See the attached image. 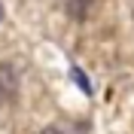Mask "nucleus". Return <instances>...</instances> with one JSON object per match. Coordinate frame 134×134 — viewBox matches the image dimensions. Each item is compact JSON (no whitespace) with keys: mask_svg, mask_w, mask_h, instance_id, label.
Segmentation results:
<instances>
[{"mask_svg":"<svg viewBox=\"0 0 134 134\" xmlns=\"http://www.w3.org/2000/svg\"><path fill=\"white\" fill-rule=\"evenodd\" d=\"M40 134H61V128H55V125H49V128H43Z\"/></svg>","mask_w":134,"mask_h":134,"instance_id":"obj_3","label":"nucleus"},{"mask_svg":"<svg viewBox=\"0 0 134 134\" xmlns=\"http://www.w3.org/2000/svg\"><path fill=\"white\" fill-rule=\"evenodd\" d=\"M73 79H76V82H79V85L85 88V94H92V85H88V79H85V76L79 73V70H73Z\"/></svg>","mask_w":134,"mask_h":134,"instance_id":"obj_2","label":"nucleus"},{"mask_svg":"<svg viewBox=\"0 0 134 134\" xmlns=\"http://www.w3.org/2000/svg\"><path fill=\"white\" fill-rule=\"evenodd\" d=\"M15 92H18V70L12 64H0V94L15 98Z\"/></svg>","mask_w":134,"mask_h":134,"instance_id":"obj_1","label":"nucleus"}]
</instances>
